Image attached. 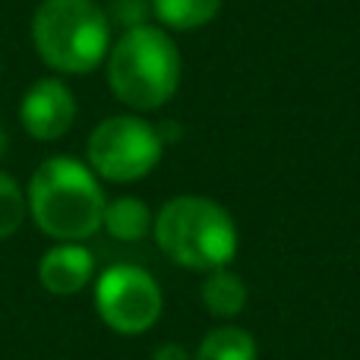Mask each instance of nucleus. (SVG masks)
Here are the masks:
<instances>
[{"instance_id": "13", "label": "nucleus", "mask_w": 360, "mask_h": 360, "mask_svg": "<svg viewBox=\"0 0 360 360\" xmlns=\"http://www.w3.org/2000/svg\"><path fill=\"white\" fill-rule=\"evenodd\" d=\"M29 215V199L19 190V184L10 174L0 171V240L16 234Z\"/></svg>"}, {"instance_id": "15", "label": "nucleus", "mask_w": 360, "mask_h": 360, "mask_svg": "<svg viewBox=\"0 0 360 360\" xmlns=\"http://www.w3.org/2000/svg\"><path fill=\"white\" fill-rule=\"evenodd\" d=\"M152 360H193V357L186 354V348H180V345H162V348H155Z\"/></svg>"}, {"instance_id": "16", "label": "nucleus", "mask_w": 360, "mask_h": 360, "mask_svg": "<svg viewBox=\"0 0 360 360\" xmlns=\"http://www.w3.org/2000/svg\"><path fill=\"white\" fill-rule=\"evenodd\" d=\"M6 146H10V136H6V130L0 127V158L6 155Z\"/></svg>"}, {"instance_id": "3", "label": "nucleus", "mask_w": 360, "mask_h": 360, "mask_svg": "<svg viewBox=\"0 0 360 360\" xmlns=\"http://www.w3.org/2000/svg\"><path fill=\"white\" fill-rule=\"evenodd\" d=\"M168 259L196 272L224 269L237 256V224L218 202L205 196H174L162 205L152 224Z\"/></svg>"}, {"instance_id": "2", "label": "nucleus", "mask_w": 360, "mask_h": 360, "mask_svg": "<svg viewBox=\"0 0 360 360\" xmlns=\"http://www.w3.org/2000/svg\"><path fill=\"white\" fill-rule=\"evenodd\" d=\"M180 51L158 25L127 29L108 51V86L133 111H155L180 86Z\"/></svg>"}, {"instance_id": "1", "label": "nucleus", "mask_w": 360, "mask_h": 360, "mask_svg": "<svg viewBox=\"0 0 360 360\" xmlns=\"http://www.w3.org/2000/svg\"><path fill=\"white\" fill-rule=\"evenodd\" d=\"M29 215L57 243H79L101 228L105 193L89 165L70 155H51L29 180Z\"/></svg>"}, {"instance_id": "10", "label": "nucleus", "mask_w": 360, "mask_h": 360, "mask_svg": "<svg viewBox=\"0 0 360 360\" xmlns=\"http://www.w3.org/2000/svg\"><path fill=\"white\" fill-rule=\"evenodd\" d=\"M202 304L212 316L218 319H234L247 307V285L240 275H234L228 266L215 269L205 275L202 281Z\"/></svg>"}, {"instance_id": "14", "label": "nucleus", "mask_w": 360, "mask_h": 360, "mask_svg": "<svg viewBox=\"0 0 360 360\" xmlns=\"http://www.w3.org/2000/svg\"><path fill=\"white\" fill-rule=\"evenodd\" d=\"M108 22L111 25H120V29H136V25H149V16L152 13V0H111L108 6Z\"/></svg>"}, {"instance_id": "9", "label": "nucleus", "mask_w": 360, "mask_h": 360, "mask_svg": "<svg viewBox=\"0 0 360 360\" xmlns=\"http://www.w3.org/2000/svg\"><path fill=\"white\" fill-rule=\"evenodd\" d=\"M155 218H152L149 205L136 196H117L105 205V218H101V228L114 237V240H143L146 234L152 231Z\"/></svg>"}, {"instance_id": "6", "label": "nucleus", "mask_w": 360, "mask_h": 360, "mask_svg": "<svg viewBox=\"0 0 360 360\" xmlns=\"http://www.w3.org/2000/svg\"><path fill=\"white\" fill-rule=\"evenodd\" d=\"M162 288L139 266H111L98 275L95 310L108 329L120 335H143L162 316Z\"/></svg>"}, {"instance_id": "8", "label": "nucleus", "mask_w": 360, "mask_h": 360, "mask_svg": "<svg viewBox=\"0 0 360 360\" xmlns=\"http://www.w3.org/2000/svg\"><path fill=\"white\" fill-rule=\"evenodd\" d=\"M95 275V256L82 243H57L38 259V281L48 294H79Z\"/></svg>"}, {"instance_id": "11", "label": "nucleus", "mask_w": 360, "mask_h": 360, "mask_svg": "<svg viewBox=\"0 0 360 360\" xmlns=\"http://www.w3.org/2000/svg\"><path fill=\"white\" fill-rule=\"evenodd\" d=\"M221 10V0H152V13L165 29L193 32L209 25Z\"/></svg>"}, {"instance_id": "12", "label": "nucleus", "mask_w": 360, "mask_h": 360, "mask_svg": "<svg viewBox=\"0 0 360 360\" xmlns=\"http://www.w3.org/2000/svg\"><path fill=\"white\" fill-rule=\"evenodd\" d=\"M256 338L240 326H218L202 338L193 360H256Z\"/></svg>"}, {"instance_id": "5", "label": "nucleus", "mask_w": 360, "mask_h": 360, "mask_svg": "<svg viewBox=\"0 0 360 360\" xmlns=\"http://www.w3.org/2000/svg\"><path fill=\"white\" fill-rule=\"evenodd\" d=\"M165 139L162 130L136 114L105 117L86 143L89 168L111 184H133L155 171L162 162Z\"/></svg>"}, {"instance_id": "7", "label": "nucleus", "mask_w": 360, "mask_h": 360, "mask_svg": "<svg viewBox=\"0 0 360 360\" xmlns=\"http://www.w3.org/2000/svg\"><path fill=\"white\" fill-rule=\"evenodd\" d=\"M19 120H22L25 133L41 143L67 136L76 120V98L67 89V82L54 79V76L35 79L19 101Z\"/></svg>"}, {"instance_id": "4", "label": "nucleus", "mask_w": 360, "mask_h": 360, "mask_svg": "<svg viewBox=\"0 0 360 360\" xmlns=\"http://www.w3.org/2000/svg\"><path fill=\"white\" fill-rule=\"evenodd\" d=\"M32 44L51 70L86 76L111 51V22L95 0H41L32 16Z\"/></svg>"}]
</instances>
